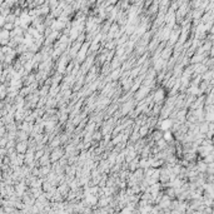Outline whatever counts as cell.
Listing matches in <instances>:
<instances>
[{
	"mask_svg": "<svg viewBox=\"0 0 214 214\" xmlns=\"http://www.w3.org/2000/svg\"><path fill=\"white\" fill-rule=\"evenodd\" d=\"M164 95H165V93H164V90L160 89V90H158L157 93L154 94V101H162L164 99Z\"/></svg>",
	"mask_w": 214,
	"mask_h": 214,
	"instance_id": "7a4b0ae2",
	"label": "cell"
},
{
	"mask_svg": "<svg viewBox=\"0 0 214 214\" xmlns=\"http://www.w3.org/2000/svg\"><path fill=\"white\" fill-rule=\"evenodd\" d=\"M60 155H62V154H60V151H54V153H53V157H51V158L54 159V160H55V159L60 158Z\"/></svg>",
	"mask_w": 214,
	"mask_h": 214,
	"instance_id": "277c9868",
	"label": "cell"
},
{
	"mask_svg": "<svg viewBox=\"0 0 214 214\" xmlns=\"http://www.w3.org/2000/svg\"><path fill=\"white\" fill-rule=\"evenodd\" d=\"M159 128H160V130L162 132H165V130H169L170 128H173V121L165 118L164 120H162L160 123H159Z\"/></svg>",
	"mask_w": 214,
	"mask_h": 214,
	"instance_id": "6da1fadb",
	"label": "cell"
},
{
	"mask_svg": "<svg viewBox=\"0 0 214 214\" xmlns=\"http://www.w3.org/2000/svg\"><path fill=\"white\" fill-rule=\"evenodd\" d=\"M146 132H148V128H142V129H140V135H145L146 134Z\"/></svg>",
	"mask_w": 214,
	"mask_h": 214,
	"instance_id": "5b68a950",
	"label": "cell"
},
{
	"mask_svg": "<svg viewBox=\"0 0 214 214\" xmlns=\"http://www.w3.org/2000/svg\"><path fill=\"white\" fill-rule=\"evenodd\" d=\"M162 138H163L164 140H165L167 143L172 142V140H173V133H172V132H169V130L163 132V135H162Z\"/></svg>",
	"mask_w": 214,
	"mask_h": 214,
	"instance_id": "3957f363",
	"label": "cell"
}]
</instances>
